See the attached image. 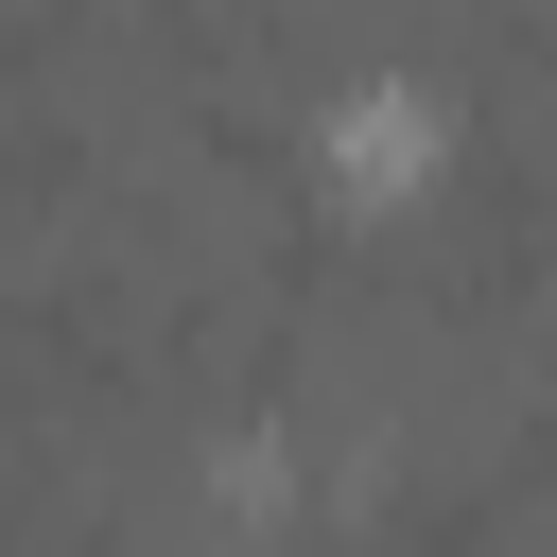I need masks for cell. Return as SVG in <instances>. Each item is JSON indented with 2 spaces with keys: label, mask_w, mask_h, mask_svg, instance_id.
<instances>
[{
  "label": "cell",
  "mask_w": 557,
  "mask_h": 557,
  "mask_svg": "<svg viewBox=\"0 0 557 557\" xmlns=\"http://www.w3.org/2000/svg\"><path fill=\"white\" fill-rule=\"evenodd\" d=\"M331 139H348V174H400V157L435 139V104H418V87H348V122H331Z\"/></svg>",
  "instance_id": "obj_1"
}]
</instances>
